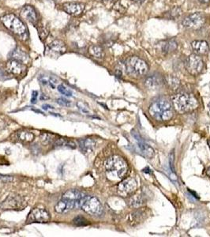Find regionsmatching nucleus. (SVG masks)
Returning a JSON list of instances; mask_svg holds the SVG:
<instances>
[{"label": "nucleus", "mask_w": 210, "mask_h": 237, "mask_svg": "<svg viewBox=\"0 0 210 237\" xmlns=\"http://www.w3.org/2000/svg\"><path fill=\"white\" fill-rule=\"evenodd\" d=\"M106 174L111 180L123 179L128 171V165L122 156L115 155L105 161Z\"/></svg>", "instance_id": "nucleus-1"}, {"label": "nucleus", "mask_w": 210, "mask_h": 237, "mask_svg": "<svg viewBox=\"0 0 210 237\" xmlns=\"http://www.w3.org/2000/svg\"><path fill=\"white\" fill-rule=\"evenodd\" d=\"M149 113L158 121H167L173 116L171 104L165 99H159L154 101L149 107Z\"/></svg>", "instance_id": "nucleus-2"}, {"label": "nucleus", "mask_w": 210, "mask_h": 237, "mask_svg": "<svg viewBox=\"0 0 210 237\" xmlns=\"http://www.w3.org/2000/svg\"><path fill=\"white\" fill-rule=\"evenodd\" d=\"M172 102L176 111L181 113L194 111L198 107V102L194 96L186 93H180L172 96Z\"/></svg>", "instance_id": "nucleus-3"}, {"label": "nucleus", "mask_w": 210, "mask_h": 237, "mask_svg": "<svg viewBox=\"0 0 210 237\" xmlns=\"http://www.w3.org/2000/svg\"><path fill=\"white\" fill-rule=\"evenodd\" d=\"M4 26L23 40L28 38V30L21 19L13 14H8L1 18Z\"/></svg>", "instance_id": "nucleus-4"}, {"label": "nucleus", "mask_w": 210, "mask_h": 237, "mask_svg": "<svg viewBox=\"0 0 210 237\" xmlns=\"http://www.w3.org/2000/svg\"><path fill=\"white\" fill-rule=\"evenodd\" d=\"M126 72L133 77H141L147 73L149 70L147 63L137 56L130 57L125 63Z\"/></svg>", "instance_id": "nucleus-5"}, {"label": "nucleus", "mask_w": 210, "mask_h": 237, "mask_svg": "<svg viewBox=\"0 0 210 237\" xmlns=\"http://www.w3.org/2000/svg\"><path fill=\"white\" fill-rule=\"evenodd\" d=\"M81 208L85 213L95 217L100 216L104 210L99 200L92 196H85L81 201Z\"/></svg>", "instance_id": "nucleus-6"}, {"label": "nucleus", "mask_w": 210, "mask_h": 237, "mask_svg": "<svg viewBox=\"0 0 210 237\" xmlns=\"http://www.w3.org/2000/svg\"><path fill=\"white\" fill-rule=\"evenodd\" d=\"M26 206V201L21 195L13 193L0 204V208L3 210H21Z\"/></svg>", "instance_id": "nucleus-7"}, {"label": "nucleus", "mask_w": 210, "mask_h": 237, "mask_svg": "<svg viewBox=\"0 0 210 237\" xmlns=\"http://www.w3.org/2000/svg\"><path fill=\"white\" fill-rule=\"evenodd\" d=\"M186 66L190 74L197 76L202 71L204 63L202 59L198 55L191 54L186 59Z\"/></svg>", "instance_id": "nucleus-8"}, {"label": "nucleus", "mask_w": 210, "mask_h": 237, "mask_svg": "<svg viewBox=\"0 0 210 237\" xmlns=\"http://www.w3.org/2000/svg\"><path fill=\"white\" fill-rule=\"evenodd\" d=\"M50 213L44 209L35 208L29 214L27 217V224L31 223H48L50 221Z\"/></svg>", "instance_id": "nucleus-9"}, {"label": "nucleus", "mask_w": 210, "mask_h": 237, "mask_svg": "<svg viewBox=\"0 0 210 237\" xmlns=\"http://www.w3.org/2000/svg\"><path fill=\"white\" fill-rule=\"evenodd\" d=\"M205 17L203 14L201 12H195L191 14L188 15L183 21V25L186 28L192 29H198L202 27L204 25Z\"/></svg>", "instance_id": "nucleus-10"}, {"label": "nucleus", "mask_w": 210, "mask_h": 237, "mask_svg": "<svg viewBox=\"0 0 210 237\" xmlns=\"http://www.w3.org/2000/svg\"><path fill=\"white\" fill-rule=\"evenodd\" d=\"M66 51V47L64 42L59 40H55L49 44L46 49V55L51 57L58 58L64 54Z\"/></svg>", "instance_id": "nucleus-11"}, {"label": "nucleus", "mask_w": 210, "mask_h": 237, "mask_svg": "<svg viewBox=\"0 0 210 237\" xmlns=\"http://www.w3.org/2000/svg\"><path fill=\"white\" fill-rule=\"evenodd\" d=\"M136 189H137V183L133 178H128L123 180L118 185V192L123 197L129 196L130 195L134 192Z\"/></svg>", "instance_id": "nucleus-12"}, {"label": "nucleus", "mask_w": 210, "mask_h": 237, "mask_svg": "<svg viewBox=\"0 0 210 237\" xmlns=\"http://www.w3.org/2000/svg\"><path fill=\"white\" fill-rule=\"evenodd\" d=\"M21 16L25 21H29L34 25H36L38 23L37 12L33 6H30V5L25 6L21 10Z\"/></svg>", "instance_id": "nucleus-13"}, {"label": "nucleus", "mask_w": 210, "mask_h": 237, "mask_svg": "<svg viewBox=\"0 0 210 237\" xmlns=\"http://www.w3.org/2000/svg\"><path fill=\"white\" fill-rule=\"evenodd\" d=\"M6 72L10 73L11 74L21 75L25 72V66L21 62L14 59H10L6 63Z\"/></svg>", "instance_id": "nucleus-14"}, {"label": "nucleus", "mask_w": 210, "mask_h": 237, "mask_svg": "<svg viewBox=\"0 0 210 237\" xmlns=\"http://www.w3.org/2000/svg\"><path fill=\"white\" fill-rule=\"evenodd\" d=\"M85 5L79 3H66L63 4V10L71 16H78L83 12Z\"/></svg>", "instance_id": "nucleus-15"}, {"label": "nucleus", "mask_w": 210, "mask_h": 237, "mask_svg": "<svg viewBox=\"0 0 210 237\" xmlns=\"http://www.w3.org/2000/svg\"><path fill=\"white\" fill-rule=\"evenodd\" d=\"M74 208H78V205L72 201L62 198L55 206V210L59 213H66Z\"/></svg>", "instance_id": "nucleus-16"}, {"label": "nucleus", "mask_w": 210, "mask_h": 237, "mask_svg": "<svg viewBox=\"0 0 210 237\" xmlns=\"http://www.w3.org/2000/svg\"><path fill=\"white\" fill-rule=\"evenodd\" d=\"M85 196V195H84L83 193H81L78 190H69L66 192L64 193V195H63V198L74 201L78 205V207H81V201Z\"/></svg>", "instance_id": "nucleus-17"}, {"label": "nucleus", "mask_w": 210, "mask_h": 237, "mask_svg": "<svg viewBox=\"0 0 210 237\" xmlns=\"http://www.w3.org/2000/svg\"><path fill=\"white\" fill-rule=\"evenodd\" d=\"M147 217V210L145 209H139L130 213L129 217V221L132 226L139 225Z\"/></svg>", "instance_id": "nucleus-18"}, {"label": "nucleus", "mask_w": 210, "mask_h": 237, "mask_svg": "<svg viewBox=\"0 0 210 237\" xmlns=\"http://www.w3.org/2000/svg\"><path fill=\"white\" fill-rule=\"evenodd\" d=\"M191 48L197 55H206L209 50L208 43L205 40H194L191 43Z\"/></svg>", "instance_id": "nucleus-19"}, {"label": "nucleus", "mask_w": 210, "mask_h": 237, "mask_svg": "<svg viewBox=\"0 0 210 237\" xmlns=\"http://www.w3.org/2000/svg\"><path fill=\"white\" fill-rule=\"evenodd\" d=\"M10 59L17 60V61H19V62H21L23 63L27 62L29 59V55L25 51L19 48H14L10 53Z\"/></svg>", "instance_id": "nucleus-20"}, {"label": "nucleus", "mask_w": 210, "mask_h": 237, "mask_svg": "<svg viewBox=\"0 0 210 237\" xmlns=\"http://www.w3.org/2000/svg\"><path fill=\"white\" fill-rule=\"evenodd\" d=\"M137 141H138V147L139 150L141 151L142 155H144L145 157L147 158H152L154 155V150L153 148L149 146V145L146 144L145 141H143L141 139L137 137L136 138Z\"/></svg>", "instance_id": "nucleus-21"}, {"label": "nucleus", "mask_w": 210, "mask_h": 237, "mask_svg": "<svg viewBox=\"0 0 210 237\" xmlns=\"http://www.w3.org/2000/svg\"><path fill=\"white\" fill-rule=\"evenodd\" d=\"M79 146L85 153H91L96 146V141L92 138H83L78 141Z\"/></svg>", "instance_id": "nucleus-22"}, {"label": "nucleus", "mask_w": 210, "mask_h": 237, "mask_svg": "<svg viewBox=\"0 0 210 237\" xmlns=\"http://www.w3.org/2000/svg\"><path fill=\"white\" fill-rule=\"evenodd\" d=\"M177 47V42L174 39H170L163 43L162 46H161V49H162L163 52H164L166 54H168V53H171L172 51H175Z\"/></svg>", "instance_id": "nucleus-23"}, {"label": "nucleus", "mask_w": 210, "mask_h": 237, "mask_svg": "<svg viewBox=\"0 0 210 237\" xmlns=\"http://www.w3.org/2000/svg\"><path fill=\"white\" fill-rule=\"evenodd\" d=\"M18 138L24 143H30L34 140L35 135L33 132L23 130L18 132Z\"/></svg>", "instance_id": "nucleus-24"}, {"label": "nucleus", "mask_w": 210, "mask_h": 237, "mask_svg": "<svg viewBox=\"0 0 210 237\" xmlns=\"http://www.w3.org/2000/svg\"><path fill=\"white\" fill-rule=\"evenodd\" d=\"M89 52L93 57L96 59H102L104 56V50L99 45H91L89 48Z\"/></svg>", "instance_id": "nucleus-25"}, {"label": "nucleus", "mask_w": 210, "mask_h": 237, "mask_svg": "<svg viewBox=\"0 0 210 237\" xmlns=\"http://www.w3.org/2000/svg\"><path fill=\"white\" fill-rule=\"evenodd\" d=\"M160 83H161L160 78L153 75L147 78L145 80V85L149 88H156L159 86Z\"/></svg>", "instance_id": "nucleus-26"}, {"label": "nucleus", "mask_w": 210, "mask_h": 237, "mask_svg": "<svg viewBox=\"0 0 210 237\" xmlns=\"http://www.w3.org/2000/svg\"><path fill=\"white\" fill-rule=\"evenodd\" d=\"M130 206L131 207L138 208L144 203V198L141 195H134L130 199Z\"/></svg>", "instance_id": "nucleus-27"}, {"label": "nucleus", "mask_w": 210, "mask_h": 237, "mask_svg": "<svg viewBox=\"0 0 210 237\" xmlns=\"http://www.w3.org/2000/svg\"><path fill=\"white\" fill-rule=\"evenodd\" d=\"M182 14H183V11H182L181 8L178 7V6L172 8L168 12H167V17L169 19H174V20L180 18Z\"/></svg>", "instance_id": "nucleus-28"}, {"label": "nucleus", "mask_w": 210, "mask_h": 237, "mask_svg": "<svg viewBox=\"0 0 210 237\" xmlns=\"http://www.w3.org/2000/svg\"><path fill=\"white\" fill-rule=\"evenodd\" d=\"M55 145L56 146H66V147L72 148V149L76 147V145L73 141L66 140V139H63V138H59V139L56 140L55 142Z\"/></svg>", "instance_id": "nucleus-29"}, {"label": "nucleus", "mask_w": 210, "mask_h": 237, "mask_svg": "<svg viewBox=\"0 0 210 237\" xmlns=\"http://www.w3.org/2000/svg\"><path fill=\"white\" fill-rule=\"evenodd\" d=\"M58 90L60 93H62L63 95H65L66 96H72L73 95L72 91L66 86H65L64 85H59L58 86Z\"/></svg>", "instance_id": "nucleus-30"}, {"label": "nucleus", "mask_w": 210, "mask_h": 237, "mask_svg": "<svg viewBox=\"0 0 210 237\" xmlns=\"http://www.w3.org/2000/svg\"><path fill=\"white\" fill-rule=\"evenodd\" d=\"M74 223L77 226H85V225H89L88 221L85 217L81 216H78L74 219Z\"/></svg>", "instance_id": "nucleus-31"}, {"label": "nucleus", "mask_w": 210, "mask_h": 237, "mask_svg": "<svg viewBox=\"0 0 210 237\" xmlns=\"http://www.w3.org/2000/svg\"><path fill=\"white\" fill-rule=\"evenodd\" d=\"M167 81H168V83L171 88L177 87L178 85H179V80L178 78H175V77H172V76H168V78H167Z\"/></svg>", "instance_id": "nucleus-32"}, {"label": "nucleus", "mask_w": 210, "mask_h": 237, "mask_svg": "<svg viewBox=\"0 0 210 237\" xmlns=\"http://www.w3.org/2000/svg\"><path fill=\"white\" fill-rule=\"evenodd\" d=\"M38 33H39V36L40 37V39H44L48 34V30L46 29L44 27L38 28Z\"/></svg>", "instance_id": "nucleus-33"}, {"label": "nucleus", "mask_w": 210, "mask_h": 237, "mask_svg": "<svg viewBox=\"0 0 210 237\" xmlns=\"http://www.w3.org/2000/svg\"><path fill=\"white\" fill-rule=\"evenodd\" d=\"M56 101H57L59 104L61 105V106H64V107H69L71 104L69 100H67L65 99V98H63V97L59 98Z\"/></svg>", "instance_id": "nucleus-34"}, {"label": "nucleus", "mask_w": 210, "mask_h": 237, "mask_svg": "<svg viewBox=\"0 0 210 237\" xmlns=\"http://www.w3.org/2000/svg\"><path fill=\"white\" fill-rule=\"evenodd\" d=\"M0 181L4 182V183H8V182H11L13 181V176H7V175H2L0 174Z\"/></svg>", "instance_id": "nucleus-35"}, {"label": "nucleus", "mask_w": 210, "mask_h": 237, "mask_svg": "<svg viewBox=\"0 0 210 237\" xmlns=\"http://www.w3.org/2000/svg\"><path fill=\"white\" fill-rule=\"evenodd\" d=\"M83 105H84V103H82V102L78 103V107L79 108V109H80L81 111L85 112V113H88V112H89L88 107H84Z\"/></svg>", "instance_id": "nucleus-36"}, {"label": "nucleus", "mask_w": 210, "mask_h": 237, "mask_svg": "<svg viewBox=\"0 0 210 237\" xmlns=\"http://www.w3.org/2000/svg\"><path fill=\"white\" fill-rule=\"evenodd\" d=\"M37 96H38V92L37 91H33L32 98H31V103L32 104H36L37 100Z\"/></svg>", "instance_id": "nucleus-37"}, {"label": "nucleus", "mask_w": 210, "mask_h": 237, "mask_svg": "<svg viewBox=\"0 0 210 237\" xmlns=\"http://www.w3.org/2000/svg\"><path fill=\"white\" fill-rule=\"evenodd\" d=\"M198 1L201 3H208L210 0H198Z\"/></svg>", "instance_id": "nucleus-38"}, {"label": "nucleus", "mask_w": 210, "mask_h": 237, "mask_svg": "<svg viewBox=\"0 0 210 237\" xmlns=\"http://www.w3.org/2000/svg\"><path fill=\"white\" fill-rule=\"evenodd\" d=\"M131 1L135 2V3H142V2H144L145 0H131Z\"/></svg>", "instance_id": "nucleus-39"}, {"label": "nucleus", "mask_w": 210, "mask_h": 237, "mask_svg": "<svg viewBox=\"0 0 210 237\" xmlns=\"http://www.w3.org/2000/svg\"><path fill=\"white\" fill-rule=\"evenodd\" d=\"M206 173H207V175L209 176L210 177V167L207 169V171H206Z\"/></svg>", "instance_id": "nucleus-40"}, {"label": "nucleus", "mask_w": 210, "mask_h": 237, "mask_svg": "<svg viewBox=\"0 0 210 237\" xmlns=\"http://www.w3.org/2000/svg\"><path fill=\"white\" fill-rule=\"evenodd\" d=\"M208 144H209V149H210V139L208 141Z\"/></svg>", "instance_id": "nucleus-41"}, {"label": "nucleus", "mask_w": 210, "mask_h": 237, "mask_svg": "<svg viewBox=\"0 0 210 237\" xmlns=\"http://www.w3.org/2000/svg\"><path fill=\"white\" fill-rule=\"evenodd\" d=\"M103 1H112V0H103Z\"/></svg>", "instance_id": "nucleus-42"}, {"label": "nucleus", "mask_w": 210, "mask_h": 237, "mask_svg": "<svg viewBox=\"0 0 210 237\" xmlns=\"http://www.w3.org/2000/svg\"><path fill=\"white\" fill-rule=\"evenodd\" d=\"M209 110H210V103L209 104Z\"/></svg>", "instance_id": "nucleus-43"}]
</instances>
